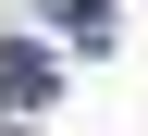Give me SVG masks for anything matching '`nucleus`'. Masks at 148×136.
<instances>
[{
    "label": "nucleus",
    "instance_id": "nucleus-1",
    "mask_svg": "<svg viewBox=\"0 0 148 136\" xmlns=\"http://www.w3.org/2000/svg\"><path fill=\"white\" fill-rule=\"evenodd\" d=\"M49 87H62V74H49V50L0 37V99H12V111H49Z\"/></svg>",
    "mask_w": 148,
    "mask_h": 136
},
{
    "label": "nucleus",
    "instance_id": "nucleus-2",
    "mask_svg": "<svg viewBox=\"0 0 148 136\" xmlns=\"http://www.w3.org/2000/svg\"><path fill=\"white\" fill-rule=\"evenodd\" d=\"M62 50H111V0H37Z\"/></svg>",
    "mask_w": 148,
    "mask_h": 136
}]
</instances>
